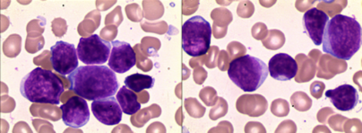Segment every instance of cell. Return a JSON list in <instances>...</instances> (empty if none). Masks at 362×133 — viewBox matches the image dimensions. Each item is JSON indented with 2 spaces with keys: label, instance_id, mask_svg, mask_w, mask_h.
Segmentation results:
<instances>
[{
  "label": "cell",
  "instance_id": "3957f363",
  "mask_svg": "<svg viewBox=\"0 0 362 133\" xmlns=\"http://www.w3.org/2000/svg\"><path fill=\"white\" fill-rule=\"evenodd\" d=\"M64 91L65 88L59 76L40 66L23 76L20 84L23 98L37 104L59 105Z\"/></svg>",
  "mask_w": 362,
  "mask_h": 133
},
{
  "label": "cell",
  "instance_id": "8992f818",
  "mask_svg": "<svg viewBox=\"0 0 362 133\" xmlns=\"http://www.w3.org/2000/svg\"><path fill=\"white\" fill-rule=\"evenodd\" d=\"M112 43L93 35L89 37L80 38L77 46L78 59L86 65L105 64L112 52Z\"/></svg>",
  "mask_w": 362,
  "mask_h": 133
},
{
  "label": "cell",
  "instance_id": "ba28073f",
  "mask_svg": "<svg viewBox=\"0 0 362 133\" xmlns=\"http://www.w3.org/2000/svg\"><path fill=\"white\" fill-rule=\"evenodd\" d=\"M64 124L74 129H79L88 124L90 110L86 100L81 96H72L66 104L60 106Z\"/></svg>",
  "mask_w": 362,
  "mask_h": 133
},
{
  "label": "cell",
  "instance_id": "277c9868",
  "mask_svg": "<svg viewBox=\"0 0 362 133\" xmlns=\"http://www.w3.org/2000/svg\"><path fill=\"white\" fill-rule=\"evenodd\" d=\"M268 66L261 59L244 55L230 62L228 75L238 88L245 92H254L266 81Z\"/></svg>",
  "mask_w": 362,
  "mask_h": 133
},
{
  "label": "cell",
  "instance_id": "5bb4252c",
  "mask_svg": "<svg viewBox=\"0 0 362 133\" xmlns=\"http://www.w3.org/2000/svg\"><path fill=\"white\" fill-rule=\"evenodd\" d=\"M117 100H118L120 108H122L125 115H135L141 109L137 96L127 86H122V88H119V92L117 93Z\"/></svg>",
  "mask_w": 362,
  "mask_h": 133
},
{
  "label": "cell",
  "instance_id": "52a82bcc",
  "mask_svg": "<svg viewBox=\"0 0 362 133\" xmlns=\"http://www.w3.org/2000/svg\"><path fill=\"white\" fill-rule=\"evenodd\" d=\"M50 62L54 71L63 76L70 75L78 68V55L74 45L66 42H57L52 49Z\"/></svg>",
  "mask_w": 362,
  "mask_h": 133
},
{
  "label": "cell",
  "instance_id": "7a4b0ae2",
  "mask_svg": "<svg viewBox=\"0 0 362 133\" xmlns=\"http://www.w3.org/2000/svg\"><path fill=\"white\" fill-rule=\"evenodd\" d=\"M68 79L70 91L88 101L115 96L119 88L115 72L106 66H78Z\"/></svg>",
  "mask_w": 362,
  "mask_h": 133
},
{
  "label": "cell",
  "instance_id": "7c38bea8",
  "mask_svg": "<svg viewBox=\"0 0 362 133\" xmlns=\"http://www.w3.org/2000/svg\"><path fill=\"white\" fill-rule=\"evenodd\" d=\"M329 22V16L316 8L308 10L303 16V26L315 45H321L325 29Z\"/></svg>",
  "mask_w": 362,
  "mask_h": 133
},
{
  "label": "cell",
  "instance_id": "8fae6325",
  "mask_svg": "<svg viewBox=\"0 0 362 133\" xmlns=\"http://www.w3.org/2000/svg\"><path fill=\"white\" fill-rule=\"evenodd\" d=\"M299 66L295 59L286 53H278L272 57L268 64V72L272 78L279 81H291L298 74Z\"/></svg>",
  "mask_w": 362,
  "mask_h": 133
},
{
  "label": "cell",
  "instance_id": "30bf717a",
  "mask_svg": "<svg viewBox=\"0 0 362 133\" xmlns=\"http://www.w3.org/2000/svg\"><path fill=\"white\" fill-rule=\"evenodd\" d=\"M92 112L95 117L103 125H117L122 120V109L118 100L113 96L93 100Z\"/></svg>",
  "mask_w": 362,
  "mask_h": 133
},
{
  "label": "cell",
  "instance_id": "9c48e42d",
  "mask_svg": "<svg viewBox=\"0 0 362 133\" xmlns=\"http://www.w3.org/2000/svg\"><path fill=\"white\" fill-rule=\"evenodd\" d=\"M109 59V68L119 74H124L136 65V56L132 45L126 42L113 41Z\"/></svg>",
  "mask_w": 362,
  "mask_h": 133
},
{
  "label": "cell",
  "instance_id": "9a60e30c",
  "mask_svg": "<svg viewBox=\"0 0 362 133\" xmlns=\"http://www.w3.org/2000/svg\"><path fill=\"white\" fill-rule=\"evenodd\" d=\"M124 82H125V86L127 88H129L130 91L140 93L145 91V89L153 88L154 83H156V79L148 75L136 73V74L127 76Z\"/></svg>",
  "mask_w": 362,
  "mask_h": 133
},
{
  "label": "cell",
  "instance_id": "4fadbf2b",
  "mask_svg": "<svg viewBox=\"0 0 362 133\" xmlns=\"http://www.w3.org/2000/svg\"><path fill=\"white\" fill-rule=\"evenodd\" d=\"M326 96L334 108L340 111H351L356 108L358 103L357 89L348 84L327 91Z\"/></svg>",
  "mask_w": 362,
  "mask_h": 133
},
{
  "label": "cell",
  "instance_id": "5b68a950",
  "mask_svg": "<svg viewBox=\"0 0 362 133\" xmlns=\"http://www.w3.org/2000/svg\"><path fill=\"white\" fill-rule=\"evenodd\" d=\"M212 38L210 23L202 16H196L184 23L182 48L191 57H200L209 51Z\"/></svg>",
  "mask_w": 362,
  "mask_h": 133
},
{
  "label": "cell",
  "instance_id": "6da1fadb",
  "mask_svg": "<svg viewBox=\"0 0 362 133\" xmlns=\"http://www.w3.org/2000/svg\"><path fill=\"white\" fill-rule=\"evenodd\" d=\"M322 43L327 54L349 61L361 47V25L350 16H335L327 23Z\"/></svg>",
  "mask_w": 362,
  "mask_h": 133
}]
</instances>
